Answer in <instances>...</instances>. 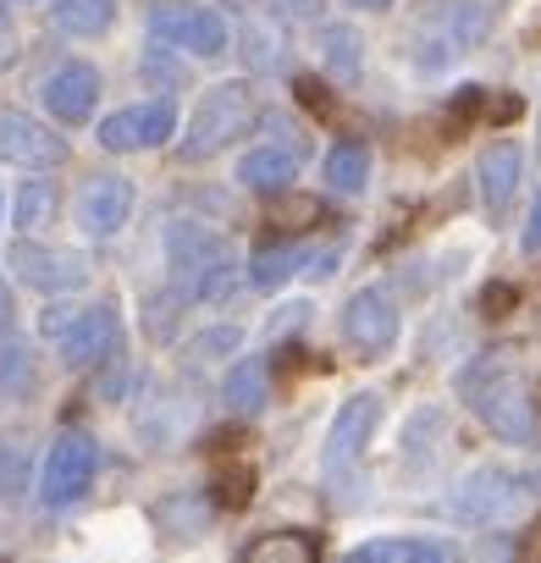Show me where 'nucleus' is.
Returning <instances> with one entry per match:
<instances>
[{
	"label": "nucleus",
	"instance_id": "obj_1",
	"mask_svg": "<svg viewBox=\"0 0 541 563\" xmlns=\"http://www.w3.org/2000/svg\"><path fill=\"white\" fill-rule=\"evenodd\" d=\"M497 18H503V0H426L409 18L404 56L420 73H448L470 51H481V40L497 29Z\"/></svg>",
	"mask_w": 541,
	"mask_h": 563
},
{
	"label": "nucleus",
	"instance_id": "obj_10",
	"mask_svg": "<svg viewBox=\"0 0 541 563\" xmlns=\"http://www.w3.org/2000/svg\"><path fill=\"white\" fill-rule=\"evenodd\" d=\"M343 338H349V349H360V354H387L393 343H398V310H393V294L387 288H360L349 305H343Z\"/></svg>",
	"mask_w": 541,
	"mask_h": 563
},
{
	"label": "nucleus",
	"instance_id": "obj_31",
	"mask_svg": "<svg viewBox=\"0 0 541 563\" xmlns=\"http://www.w3.org/2000/svg\"><path fill=\"white\" fill-rule=\"evenodd\" d=\"M294 89H299V100H305V106H310L316 117H338V106H332V95H327V84H316V78H299Z\"/></svg>",
	"mask_w": 541,
	"mask_h": 563
},
{
	"label": "nucleus",
	"instance_id": "obj_11",
	"mask_svg": "<svg viewBox=\"0 0 541 563\" xmlns=\"http://www.w3.org/2000/svg\"><path fill=\"white\" fill-rule=\"evenodd\" d=\"M376 420H382V393H354V398H343V409H338V420H332V431H327V448H321L327 475H343L349 464H360V453H365Z\"/></svg>",
	"mask_w": 541,
	"mask_h": 563
},
{
	"label": "nucleus",
	"instance_id": "obj_21",
	"mask_svg": "<svg viewBox=\"0 0 541 563\" xmlns=\"http://www.w3.org/2000/svg\"><path fill=\"white\" fill-rule=\"evenodd\" d=\"M117 23V0H56V29L62 34H78V40H95Z\"/></svg>",
	"mask_w": 541,
	"mask_h": 563
},
{
	"label": "nucleus",
	"instance_id": "obj_39",
	"mask_svg": "<svg viewBox=\"0 0 541 563\" xmlns=\"http://www.w3.org/2000/svg\"><path fill=\"white\" fill-rule=\"evenodd\" d=\"M277 12H310V0H270Z\"/></svg>",
	"mask_w": 541,
	"mask_h": 563
},
{
	"label": "nucleus",
	"instance_id": "obj_15",
	"mask_svg": "<svg viewBox=\"0 0 541 563\" xmlns=\"http://www.w3.org/2000/svg\"><path fill=\"white\" fill-rule=\"evenodd\" d=\"M40 100H45V111L56 117V122H67V128H78V122H89L95 117V100H100V73L89 67V62H62L45 84H40Z\"/></svg>",
	"mask_w": 541,
	"mask_h": 563
},
{
	"label": "nucleus",
	"instance_id": "obj_16",
	"mask_svg": "<svg viewBox=\"0 0 541 563\" xmlns=\"http://www.w3.org/2000/svg\"><path fill=\"white\" fill-rule=\"evenodd\" d=\"M519 177H525V150H519V144L497 139V144L481 150V161H475V183H481V205H486L492 221L508 216V205H514V194H519Z\"/></svg>",
	"mask_w": 541,
	"mask_h": 563
},
{
	"label": "nucleus",
	"instance_id": "obj_18",
	"mask_svg": "<svg viewBox=\"0 0 541 563\" xmlns=\"http://www.w3.org/2000/svg\"><path fill=\"white\" fill-rule=\"evenodd\" d=\"M343 563H459L453 558V547L448 541H420V536H409V541H365L360 552H349Z\"/></svg>",
	"mask_w": 541,
	"mask_h": 563
},
{
	"label": "nucleus",
	"instance_id": "obj_38",
	"mask_svg": "<svg viewBox=\"0 0 541 563\" xmlns=\"http://www.w3.org/2000/svg\"><path fill=\"white\" fill-rule=\"evenodd\" d=\"M343 7H354V12H387L393 0H343Z\"/></svg>",
	"mask_w": 541,
	"mask_h": 563
},
{
	"label": "nucleus",
	"instance_id": "obj_36",
	"mask_svg": "<svg viewBox=\"0 0 541 563\" xmlns=\"http://www.w3.org/2000/svg\"><path fill=\"white\" fill-rule=\"evenodd\" d=\"M525 563H541V525L525 536Z\"/></svg>",
	"mask_w": 541,
	"mask_h": 563
},
{
	"label": "nucleus",
	"instance_id": "obj_24",
	"mask_svg": "<svg viewBox=\"0 0 541 563\" xmlns=\"http://www.w3.org/2000/svg\"><path fill=\"white\" fill-rule=\"evenodd\" d=\"M299 265H305V249H294V243H265V249L249 260V282H254V288H265V294H277Z\"/></svg>",
	"mask_w": 541,
	"mask_h": 563
},
{
	"label": "nucleus",
	"instance_id": "obj_23",
	"mask_svg": "<svg viewBox=\"0 0 541 563\" xmlns=\"http://www.w3.org/2000/svg\"><path fill=\"white\" fill-rule=\"evenodd\" d=\"M221 398H227V409L232 415H254L270 393H265V365L260 360H238L232 371H227V382H221Z\"/></svg>",
	"mask_w": 541,
	"mask_h": 563
},
{
	"label": "nucleus",
	"instance_id": "obj_8",
	"mask_svg": "<svg viewBox=\"0 0 541 563\" xmlns=\"http://www.w3.org/2000/svg\"><path fill=\"white\" fill-rule=\"evenodd\" d=\"M73 216H78L84 238H95V243L117 238V232L128 227V216H133V183L117 177V172H95V177L78 188Z\"/></svg>",
	"mask_w": 541,
	"mask_h": 563
},
{
	"label": "nucleus",
	"instance_id": "obj_32",
	"mask_svg": "<svg viewBox=\"0 0 541 563\" xmlns=\"http://www.w3.org/2000/svg\"><path fill=\"white\" fill-rule=\"evenodd\" d=\"M338 260H343V254H338V249H310V254H305V265H299V271H305V276H310V282H327V276H332V271H338Z\"/></svg>",
	"mask_w": 541,
	"mask_h": 563
},
{
	"label": "nucleus",
	"instance_id": "obj_4",
	"mask_svg": "<svg viewBox=\"0 0 541 563\" xmlns=\"http://www.w3.org/2000/svg\"><path fill=\"white\" fill-rule=\"evenodd\" d=\"M260 122V100L249 84H216L199 95L194 117H188V133H183V161H210L221 155L227 144H238L243 133H254Z\"/></svg>",
	"mask_w": 541,
	"mask_h": 563
},
{
	"label": "nucleus",
	"instance_id": "obj_13",
	"mask_svg": "<svg viewBox=\"0 0 541 563\" xmlns=\"http://www.w3.org/2000/svg\"><path fill=\"white\" fill-rule=\"evenodd\" d=\"M514 503H519V486H514V475H508V470H497V464L470 470V475L453 486V497H448V508H453L459 519H475V525L503 519Z\"/></svg>",
	"mask_w": 541,
	"mask_h": 563
},
{
	"label": "nucleus",
	"instance_id": "obj_14",
	"mask_svg": "<svg viewBox=\"0 0 541 563\" xmlns=\"http://www.w3.org/2000/svg\"><path fill=\"white\" fill-rule=\"evenodd\" d=\"M12 265H18V276L29 282V288H40V294H73V288H84V282H89V265L73 249L18 243L12 249Z\"/></svg>",
	"mask_w": 541,
	"mask_h": 563
},
{
	"label": "nucleus",
	"instance_id": "obj_3",
	"mask_svg": "<svg viewBox=\"0 0 541 563\" xmlns=\"http://www.w3.org/2000/svg\"><path fill=\"white\" fill-rule=\"evenodd\" d=\"M166 254H172V288L177 299H199V305H221L238 288V260L227 249L221 232L199 227V221H177L166 232Z\"/></svg>",
	"mask_w": 541,
	"mask_h": 563
},
{
	"label": "nucleus",
	"instance_id": "obj_29",
	"mask_svg": "<svg viewBox=\"0 0 541 563\" xmlns=\"http://www.w3.org/2000/svg\"><path fill=\"white\" fill-rule=\"evenodd\" d=\"M249 497H254V470H249V464H232V470L216 475V503H221V508L238 514V508H249Z\"/></svg>",
	"mask_w": 541,
	"mask_h": 563
},
{
	"label": "nucleus",
	"instance_id": "obj_17",
	"mask_svg": "<svg viewBox=\"0 0 541 563\" xmlns=\"http://www.w3.org/2000/svg\"><path fill=\"white\" fill-rule=\"evenodd\" d=\"M299 177V150L294 144H260L238 161V183L254 194H283Z\"/></svg>",
	"mask_w": 541,
	"mask_h": 563
},
{
	"label": "nucleus",
	"instance_id": "obj_12",
	"mask_svg": "<svg viewBox=\"0 0 541 563\" xmlns=\"http://www.w3.org/2000/svg\"><path fill=\"white\" fill-rule=\"evenodd\" d=\"M56 338H62V365H67V371H89V365L111 360V354H117V338H122L117 305H95V310L73 316Z\"/></svg>",
	"mask_w": 541,
	"mask_h": 563
},
{
	"label": "nucleus",
	"instance_id": "obj_34",
	"mask_svg": "<svg viewBox=\"0 0 541 563\" xmlns=\"http://www.w3.org/2000/svg\"><path fill=\"white\" fill-rule=\"evenodd\" d=\"M481 310L486 316H508L514 310V288H508V282H492V288L481 294Z\"/></svg>",
	"mask_w": 541,
	"mask_h": 563
},
{
	"label": "nucleus",
	"instance_id": "obj_33",
	"mask_svg": "<svg viewBox=\"0 0 541 563\" xmlns=\"http://www.w3.org/2000/svg\"><path fill=\"white\" fill-rule=\"evenodd\" d=\"M519 249H525V254H541V188H536V205H530V216H525Z\"/></svg>",
	"mask_w": 541,
	"mask_h": 563
},
{
	"label": "nucleus",
	"instance_id": "obj_25",
	"mask_svg": "<svg viewBox=\"0 0 541 563\" xmlns=\"http://www.w3.org/2000/svg\"><path fill=\"white\" fill-rule=\"evenodd\" d=\"M155 525L166 530V536H188V541H199L205 530H210V503L205 497H166L161 508H155Z\"/></svg>",
	"mask_w": 541,
	"mask_h": 563
},
{
	"label": "nucleus",
	"instance_id": "obj_22",
	"mask_svg": "<svg viewBox=\"0 0 541 563\" xmlns=\"http://www.w3.org/2000/svg\"><path fill=\"white\" fill-rule=\"evenodd\" d=\"M327 177H332L338 194H365L371 188V144H360V139L338 144L327 155Z\"/></svg>",
	"mask_w": 541,
	"mask_h": 563
},
{
	"label": "nucleus",
	"instance_id": "obj_5",
	"mask_svg": "<svg viewBox=\"0 0 541 563\" xmlns=\"http://www.w3.org/2000/svg\"><path fill=\"white\" fill-rule=\"evenodd\" d=\"M150 34H155V45L188 51V56H205V62L232 45L227 18L210 12V7H194V0H161V7H150Z\"/></svg>",
	"mask_w": 541,
	"mask_h": 563
},
{
	"label": "nucleus",
	"instance_id": "obj_40",
	"mask_svg": "<svg viewBox=\"0 0 541 563\" xmlns=\"http://www.w3.org/2000/svg\"><path fill=\"white\" fill-rule=\"evenodd\" d=\"M530 486H536V492H541V464H536V470H530Z\"/></svg>",
	"mask_w": 541,
	"mask_h": 563
},
{
	"label": "nucleus",
	"instance_id": "obj_30",
	"mask_svg": "<svg viewBox=\"0 0 541 563\" xmlns=\"http://www.w3.org/2000/svg\"><path fill=\"white\" fill-rule=\"evenodd\" d=\"M270 221L288 227V232H299V227H316V221H321V205H316V199H288V188H283L277 205H270Z\"/></svg>",
	"mask_w": 541,
	"mask_h": 563
},
{
	"label": "nucleus",
	"instance_id": "obj_6",
	"mask_svg": "<svg viewBox=\"0 0 541 563\" xmlns=\"http://www.w3.org/2000/svg\"><path fill=\"white\" fill-rule=\"evenodd\" d=\"M95 470H100V448H95V437H84V431L56 437L51 453H45V470H40V503H45V508H67V503H78V497L95 486Z\"/></svg>",
	"mask_w": 541,
	"mask_h": 563
},
{
	"label": "nucleus",
	"instance_id": "obj_27",
	"mask_svg": "<svg viewBox=\"0 0 541 563\" xmlns=\"http://www.w3.org/2000/svg\"><path fill=\"white\" fill-rule=\"evenodd\" d=\"M243 40H249V45H243V56H249V67H254V73H270V67H283V62H288L283 40H277V34H265V23H260V18L243 29Z\"/></svg>",
	"mask_w": 541,
	"mask_h": 563
},
{
	"label": "nucleus",
	"instance_id": "obj_35",
	"mask_svg": "<svg viewBox=\"0 0 541 563\" xmlns=\"http://www.w3.org/2000/svg\"><path fill=\"white\" fill-rule=\"evenodd\" d=\"M18 62V29L7 23V12H0V67H12Z\"/></svg>",
	"mask_w": 541,
	"mask_h": 563
},
{
	"label": "nucleus",
	"instance_id": "obj_26",
	"mask_svg": "<svg viewBox=\"0 0 541 563\" xmlns=\"http://www.w3.org/2000/svg\"><path fill=\"white\" fill-rule=\"evenodd\" d=\"M56 205H62L56 183H45V177H29V183L18 188V227H23V232L45 227V221L56 216Z\"/></svg>",
	"mask_w": 541,
	"mask_h": 563
},
{
	"label": "nucleus",
	"instance_id": "obj_37",
	"mask_svg": "<svg viewBox=\"0 0 541 563\" xmlns=\"http://www.w3.org/2000/svg\"><path fill=\"white\" fill-rule=\"evenodd\" d=\"M12 327V294H7V282H0V332Z\"/></svg>",
	"mask_w": 541,
	"mask_h": 563
},
{
	"label": "nucleus",
	"instance_id": "obj_2",
	"mask_svg": "<svg viewBox=\"0 0 541 563\" xmlns=\"http://www.w3.org/2000/svg\"><path fill=\"white\" fill-rule=\"evenodd\" d=\"M459 393H464V404L481 415V426L492 437H503L514 448L536 437V387H530V376H525L514 349H497V354L475 360L464 371Z\"/></svg>",
	"mask_w": 541,
	"mask_h": 563
},
{
	"label": "nucleus",
	"instance_id": "obj_20",
	"mask_svg": "<svg viewBox=\"0 0 541 563\" xmlns=\"http://www.w3.org/2000/svg\"><path fill=\"white\" fill-rule=\"evenodd\" d=\"M316 40H321V62H327V73H332L338 84H354L360 67H365V40H360L349 23H327Z\"/></svg>",
	"mask_w": 541,
	"mask_h": 563
},
{
	"label": "nucleus",
	"instance_id": "obj_28",
	"mask_svg": "<svg viewBox=\"0 0 541 563\" xmlns=\"http://www.w3.org/2000/svg\"><path fill=\"white\" fill-rule=\"evenodd\" d=\"M238 343H243V327H210V332H199V338H188V360H227V354H238Z\"/></svg>",
	"mask_w": 541,
	"mask_h": 563
},
{
	"label": "nucleus",
	"instance_id": "obj_9",
	"mask_svg": "<svg viewBox=\"0 0 541 563\" xmlns=\"http://www.w3.org/2000/svg\"><path fill=\"white\" fill-rule=\"evenodd\" d=\"M0 161L7 166H29V172H51L67 161V139L51 133L45 122H34L29 111L0 106Z\"/></svg>",
	"mask_w": 541,
	"mask_h": 563
},
{
	"label": "nucleus",
	"instance_id": "obj_7",
	"mask_svg": "<svg viewBox=\"0 0 541 563\" xmlns=\"http://www.w3.org/2000/svg\"><path fill=\"white\" fill-rule=\"evenodd\" d=\"M177 133V106L172 100H144V106H122L100 122V144L111 155H133V150H161Z\"/></svg>",
	"mask_w": 541,
	"mask_h": 563
},
{
	"label": "nucleus",
	"instance_id": "obj_19",
	"mask_svg": "<svg viewBox=\"0 0 541 563\" xmlns=\"http://www.w3.org/2000/svg\"><path fill=\"white\" fill-rule=\"evenodd\" d=\"M238 563H321V547L305 530H265L243 547Z\"/></svg>",
	"mask_w": 541,
	"mask_h": 563
}]
</instances>
